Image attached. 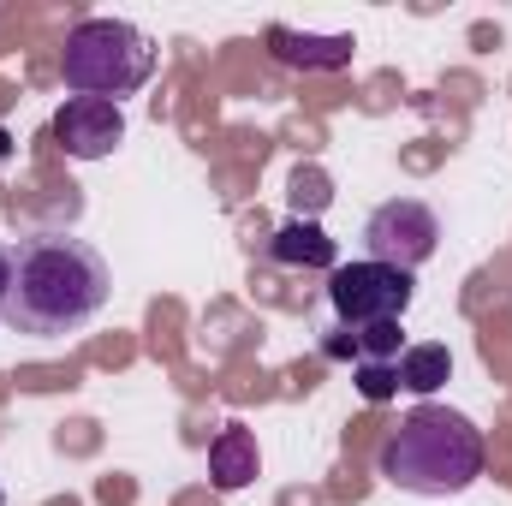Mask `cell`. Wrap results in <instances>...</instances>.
<instances>
[{
    "label": "cell",
    "mask_w": 512,
    "mask_h": 506,
    "mask_svg": "<svg viewBox=\"0 0 512 506\" xmlns=\"http://www.w3.org/2000/svg\"><path fill=\"white\" fill-rule=\"evenodd\" d=\"M108 292L114 268L90 239H78L72 227H24L6 262L0 328L30 340H66L108 310Z\"/></svg>",
    "instance_id": "1"
},
{
    "label": "cell",
    "mask_w": 512,
    "mask_h": 506,
    "mask_svg": "<svg viewBox=\"0 0 512 506\" xmlns=\"http://www.w3.org/2000/svg\"><path fill=\"white\" fill-rule=\"evenodd\" d=\"M483 429L453 405H411L382 441V477L405 495H465L483 477Z\"/></svg>",
    "instance_id": "2"
},
{
    "label": "cell",
    "mask_w": 512,
    "mask_h": 506,
    "mask_svg": "<svg viewBox=\"0 0 512 506\" xmlns=\"http://www.w3.org/2000/svg\"><path fill=\"white\" fill-rule=\"evenodd\" d=\"M149 72H155V42L126 18H84V24L66 30L60 78H66L72 96L120 102V96L149 84Z\"/></svg>",
    "instance_id": "3"
},
{
    "label": "cell",
    "mask_w": 512,
    "mask_h": 506,
    "mask_svg": "<svg viewBox=\"0 0 512 506\" xmlns=\"http://www.w3.org/2000/svg\"><path fill=\"white\" fill-rule=\"evenodd\" d=\"M411 274H399V268H387V262H340L334 274H328V304H334V316H340V328H376V322H399L405 310H411Z\"/></svg>",
    "instance_id": "4"
},
{
    "label": "cell",
    "mask_w": 512,
    "mask_h": 506,
    "mask_svg": "<svg viewBox=\"0 0 512 506\" xmlns=\"http://www.w3.org/2000/svg\"><path fill=\"white\" fill-rule=\"evenodd\" d=\"M435 245H441V215L423 197H387V203L370 209V221H364V251H370V262H387L399 274L423 268L435 256Z\"/></svg>",
    "instance_id": "5"
},
{
    "label": "cell",
    "mask_w": 512,
    "mask_h": 506,
    "mask_svg": "<svg viewBox=\"0 0 512 506\" xmlns=\"http://www.w3.org/2000/svg\"><path fill=\"white\" fill-rule=\"evenodd\" d=\"M54 137L72 161H102L120 149L126 114H120V102H102V96H66L54 114Z\"/></svg>",
    "instance_id": "6"
},
{
    "label": "cell",
    "mask_w": 512,
    "mask_h": 506,
    "mask_svg": "<svg viewBox=\"0 0 512 506\" xmlns=\"http://www.w3.org/2000/svg\"><path fill=\"white\" fill-rule=\"evenodd\" d=\"M268 48H274V60L292 66V72H340V66H352V54H358L352 36H304V30H292V24H274V30H268Z\"/></svg>",
    "instance_id": "7"
},
{
    "label": "cell",
    "mask_w": 512,
    "mask_h": 506,
    "mask_svg": "<svg viewBox=\"0 0 512 506\" xmlns=\"http://www.w3.org/2000/svg\"><path fill=\"white\" fill-rule=\"evenodd\" d=\"M256 471H262V453H256V435L245 423H227L215 441H209V483L221 489V495H233V489H245Z\"/></svg>",
    "instance_id": "8"
},
{
    "label": "cell",
    "mask_w": 512,
    "mask_h": 506,
    "mask_svg": "<svg viewBox=\"0 0 512 506\" xmlns=\"http://www.w3.org/2000/svg\"><path fill=\"white\" fill-rule=\"evenodd\" d=\"M268 256H274L280 268H328V274L340 268V262H334V239H328L316 221H286V227L268 239Z\"/></svg>",
    "instance_id": "9"
},
{
    "label": "cell",
    "mask_w": 512,
    "mask_h": 506,
    "mask_svg": "<svg viewBox=\"0 0 512 506\" xmlns=\"http://www.w3.org/2000/svg\"><path fill=\"white\" fill-rule=\"evenodd\" d=\"M393 370H399V387H405V393L429 399L435 387H447V381H453V352H447V346H435V340H423V346H405Z\"/></svg>",
    "instance_id": "10"
},
{
    "label": "cell",
    "mask_w": 512,
    "mask_h": 506,
    "mask_svg": "<svg viewBox=\"0 0 512 506\" xmlns=\"http://www.w3.org/2000/svg\"><path fill=\"white\" fill-rule=\"evenodd\" d=\"M358 364H399V322H376V328H358Z\"/></svg>",
    "instance_id": "11"
},
{
    "label": "cell",
    "mask_w": 512,
    "mask_h": 506,
    "mask_svg": "<svg viewBox=\"0 0 512 506\" xmlns=\"http://www.w3.org/2000/svg\"><path fill=\"white\" fill-rule=\"evenodd\" d=\"M322 203H328V179L316 167H298L292 173V221H316Z\"/></svg>",
    "instance_id": "12"
},
{
    "label": "cell",
    "mask_w": 512,
    "mask_h": 506,
    "mask_svg": "<svg viewBox=\"0 0 512 506\" xmlns=\"http://www.w3.org/2000/svg\"><path fill=\"white\" fill-rule=\"evenodd\" d=\"M358 393H364L370 405H387V399L399 393V370H393V364H358Z\"/></svg>",
    "instance_id": "13"
},
{
    "label": "cell",
    "mask_w": 512,
    "mask_h": 506,
    "mask_svg": "<svg viewBox=\"0 0 512 506\" xmlns=\"http://www.w3.org/2000/svg\"><path fill=\"white\" fill-rule=\"evenodd\" d=\"M322 352H328V358H358V340H352V328L328 334V340H322Z\"/></svg>",
    "instance_id": "14"
},
{
    "label": "cell",
    "mask_w": 512,
    "mask_h": 506,
    "mask_svg": "<svg viewBox=\"0 0 512 506\" xmlns=\"http://www.w3.org/2000/svg\"><path fill=\"white\" fill-rule=\"evenodd\" d=\"M6 262H12V239H0V298H6Z\"/></svg>",
    "instance_id": "15"
}]
</instances>
